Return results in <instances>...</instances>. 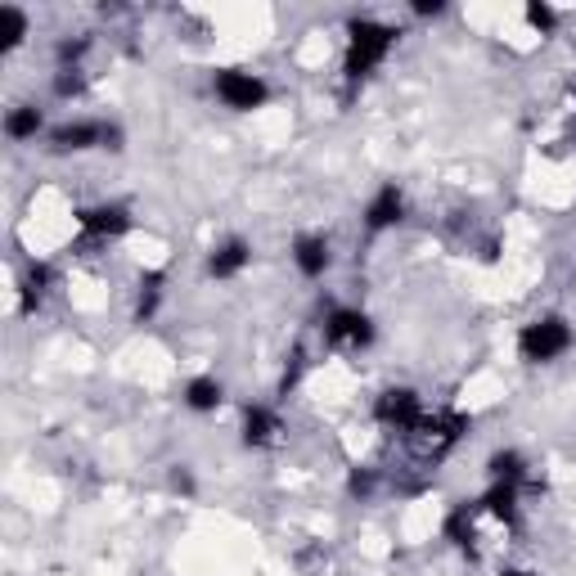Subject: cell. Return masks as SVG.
<instances>
[{
    "label": "cell",
    "instance_id": "obj_1",
    "mask_svg": "<svg viewBox=\"0 0 576 576\" xmlns=\"http://www.w3.org/2000/svg\"><path fill=\"white\" fill-rule=\"evenodd\" d=\"M464 433H469V414H460V410H433L428 414V410H423V419L406 433V455L414 464L433 469V464L446 460L455 446H460Z\"/></svg>",
    "mask_w": 576,
    "mask_h": 576
},
{
    "label": "cell",
    "instance_id": "obj_2",
    "mask_svg": "<svg viewBox=\"0 0 576 576\" xmlns=\"http://www.w3.org/2000/svg\"><path fill=\"white\" fill-rule=\"evenodd\" d=\"M347 77L360 81V77H370L383 59L392 54V46H397V27L392 23H379V18H351L347 23Z\"/></svg>",
    "mask_w": 576,
    "mask_h": 576
},
{
    "label": "cell",
    "instance_id": "obj_3",
    "mask_svg": "<svg viewBox=\"0 0 576 576\" xmlns=\"http://www.w3.org/2000/svg\"><path fill=\"white\" fill-rule=\"evenodd\" d=\"M567 347H572V324L563 316H540L519 333V351L532 366H550Z\"/></svg>",
    "mask_w": 576,
    "mask_h": 576
},
{
    "label": "cell",
    "instance_id": "obj_4",
    "mask_svg": "<svg viewBox=\"0 0 576 576\" xmlns=\"http://www.w3.org/2000/svg\"><path fill=\"white\" fill-rule=\"evenodd\" d=\"M50 149L54 154H86V149H123V131L108 123H68L50 131Z\"/></svg>",
    "mask_w": 576,
    "mask_h": 576
},
{
    "label": "cell",
    "instance_id": "obj_5",
    "mask_svg": "<svg viewBox=\"0 0 576 576\" xmlns=\"http://www.w3.org/2000/svg\"><path fill=\"white\" fill-rule=\"evenodd\" d=\"M217 95H221V104L234 108V113H253V108H261V104L270 100V86H266L261 77L244 73V68H221V73H217Z\"/></svg>",
    "mask_w": 576,
    "mask_h": 576
},
{
    "label": "cell",
    "instance_id": "obj_6",
    "mask_svg": "<svg viewBox=\"0 0 576 576\" xmlns=\"http://www.w3.org/2000/svg\"><path fill=\"white\" fill-rule=\"evenodd\" d=\"M374 419L383 423V428H392V433H410L414 423L423 419V401H419V392L414 387H387L383 397L374 401Z\"/></svg>",
    "mask_w": 576,
    "mask_h": 576
},
{
    "label": "cell",
    "instance_id": "obj_7",
    "mask_svg": "<svg viewBox=\"0 0 576 576\" xmlns=\"http://www.w3.org/2000/svg\"><path fill=\"white\" fill-rule=\"evenodd\" d=\"M324 338H329L333 347L360 351V347H370V343H374V320H370L366 311H347V307H338V311H329V320H324Z\"/></svg>",
    "mask_w": 576,
    "mask_h": 576
},
{
    "label": "cell",
    "instance_id": "obj_8",
    "mask_svg": "<svg viewBox=\"0 0 576 576\" xmlns=\"http://www.w3.org/2000/svg\"><path fill=\"white\" fill-rule=\"evenodd\" d=\"M77 226H81V234L90 239V244H104V239H117V234L131 230V212L123 203L86 207V212H77Z\"/></svg>",
    "mask_w": 576,
    "mask_h": 576
},
{
    "label": "cell",
    "instance_id": "obj_9",
    "mask_svg": "<svg viewBox=\"0 0 576 576\" xmlns=\"http://www.w3.org/2000/svg\"><path fill=\"white\" fill-rule=\"evenodd\" d=\"M284 419L276 414V410H266V406H253L248 414H244V441L253 446V450H270V446H280L284 441Z\"/></svg>",
    "mask_w": 576,
    "mask_h": 576
},
{
    "label": "cell",
    "instance_id": "obj_10",
    "mask_svg": "<svg viewBox=\"0 0 576 576\" xmlns=\"http://www.w3.org/2000/svg\"><path fill=\"white\" fill-rule=\"evenodd\" d=\"M406 217V194L397 190V185H383L374 199H370V207H366V230H392Z\"/></svg>",
    "mask_w": 576,
    "mask_h": 576
},
{
    "label": "cell",
    "instance_id": "obj_11",
    "mask_svg": "<svg viewBox=\"0 0 576 576\" xmlns=\"http://www.w3.org/2000/svg\"><path fill=\"white\" fill-rule=\"evenodd\" d=\"M248 261H253V248L244 244V239H226L221 248H212L207 270L217 280H234V276H244V270H248Z\"/></svg>",
    "mask_w": 576,
    "mask_h": 576
},
{
    "label": "cell",
    "instance_id": "obj_12",
    "mask_svg": "<svg viewBox=\"0 0 576 576\" xmlns=\"http://www.w3.org/2000/svg\"><path fill=\"white\" fill-rule=\"evenodd\" d=\"M293 261H297V270H302L307 280H320L324 270H329V261H333L329 239H324V234H302L297 244H293Z\"/></svg>",
    "mask_w": 576,
    "mask_h": 576
},
{
    "label": "cell",
    "instance_id": "obj_13",
    "mask_svg": "<svg viewBox=\"0 0 576 576\" xmlns=\"http://www.w3.org/2000/svg\"><path fill=\"white\" fill-rule=\"evenodd\" d=\"M50 266H27V276H23V302H18V311L23 316H33L41 302H46V293H50Z\"/></svg>",
    "mask_w": 576,
    "mask_h": 576
},
{
    "label": "cell",
    "instance_id": "obj_14",
    "mask_svg": "<svg viewBox=\"0 0 576 576\" xmlns=\"http://www.w3.org/2000/svg\"><path fill=\"white\" fill-rule=\"evenodd\" d=\"M163 270H149V276H140V297H136V320L144 324V320H154V311H158V302H163Z\"/></svg>",
    "mask_w": 576,
    "mask_h": 576
},
{
    "label": "cell",
    "instance_id": "obj_15",
    "mask_svg": "<svg viewBox=\"0 0 576 576\" xmlns=\"http://www.w3.org/2000/svg\"><path fill=\"white\" fill-rule=\"evenodd\" d=\"M487 473H491V482H513V487H519V482L527 477V464H523L519 450H496L487 460Z\"/></svg>",
    "mask_w": 576,
    "mask_h": 576
},
{
    "label": "cell",
    "instance_id": "obj_16",
    "mask_svg": "<svg viewBox=\"0 0 576 576\" xmlns=\"http://www.w3.org/2000/svg\"><path fill=\"white\" fill-rule=\"evenodd\" d=\"M37 131H41V108H33V104L10 108V117H5V136L10 140H33Z\"/></svg>",
    "mask_w": 576,
    "mask_h": 576
},
{
    "label": "cell",
    "instance_id": "obj_17",
    "mask_svg": "<svg viewBox=\"0 0 576 576\" xmlns=\"http://www.w3.org/2000/svg\"><path fill=\"white\" fill-rule=\"evenodd\" d=\"M221 397H226V392H221V383H217V379H194V383L185 387V406H190V410H199V414L217 410V406H221Z\"/></svg>",
    "mask_w": 576,
    "mask_h": 576
},
{
    "label": "cell",
    "instance_id": "obj_18",
    "mask_svg": "<svg viewBox=\"0 0 576 576\" xmlns=\"http://www.w3.org/2000/svg\"><path fill=\"white\" fill-rule=\"evenodd\" d=\"M86 81H90V77H86L81 64H77V68H59V77H54V95H59V100H77L81 90H86Z\"/></svg>",
    "mask_w": 576,
    "mask_h": 576
},
{
    "label": "cell",
    "instance_id": "obj_19",
    "mask_svg": "<svg viewBox=\"0 0 576 576\" xmlns=\"http://www.w3.org/2000/svg\"><path fill=\"white\" fill-rule=\"evenodd\" d=\"M0 23H5V50H14V46H23V37H27V14L23 10H14V5H5L0 10Z\"/></svg>",
    "mask_w": 576,
    "mask_h": 576
},
{
    "label": "cell",
    "instance_id": "obj_20",
    "mask_svg": "<svg viewBox=\"0 0 576 576\" xmlns=\"http://www.w3.org/2000/svg\"><path fill=\"white\" fill-rule=\"evenodd\" d=\"M347 487H351V496H360V500H370V496L379 491V473H374V469H356V473L347 477Z\"/></svg>",
    "mask_w": 576,
    "mask_h": 576
},
{
    "label": "cell",
    "instance_id": "obj_21",
    "mask_svg": "<svg viewBox=\"0 0 576 576\" xmlns=\"http://www.w3.org/2000/svg\"><path fill=\"white\" fill-rule=\"evenodd\" d=\"M527 23L536 27V33H554V23H559V14H554L550 5H527Z\"/></svg>",
    "mask_w": 576,
    "mask_h": 576
},
{
    "label": "cell",
    "instance_id": "obj_22",
    "mask_svg": "<svg viewBox=\"0 0 576 576\" xmlns=\"http://www.w3.org/2000/svg\"><path fill=\"white\" fill-rule=\"evenodd\" d=\"M446 5H441V0H414V14H423V18H437Z\"/></svg>",
    "mask_w": 576,
    "mask_h": 576
},
{
    "label": "cell",
    "instance_id": "obj_23",
    "mask_svg": "<svg viewBox=\"0 0 576 576\" xmlns=\"http://www.w3.org/2000/svg\"><path fill=\"white\" fill-rule=\"evenodd\" d=\"M500 576H532V572H500Z\"/></svg>",
    "mask_w": 576,
    "mask_h": 576
},
{
    "label": "cell",
    "instance_id": "obj_24",
    "mask_svg": "<svg viewBox=\"0 0 576 576\" xmlns=\"http://www.w3.org/2000/svg\"><path fill=\"white\" fill-rule=\"evenodd\" d=\"M572 95H576V86H572Z\"/></svg>",
    "mask_w": 576,
    "mask_h": 576
}]
</instances>
